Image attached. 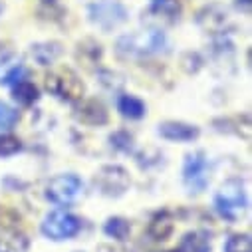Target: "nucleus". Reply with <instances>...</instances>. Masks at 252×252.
<instances>
[{"instance_id": "obj_5", "label": "nucleus", "mask_w": 252, "mask_h": 252, "mask_svg": "<svg viewBox=\"0 0 252 252\" xmlns=\"http://www.w3.org/2000/svg\"><path fill=\"white\" fill-rule=\"evenodd\" d=\"M84 185L76 175H60L48 185V199L56 205H72L82 197Z\"/></svg>"}, {"instance_id": "obj_12", "label": "nucleus", "mask_w": 252, "mask_h": 252, "mask_svg": "<svg viewBox=\"0 0 252 252\" xmlns=\"http://www.w3.org/2000/svg\"><path fill=\"white\" fill-rule=\"evenodd\" d=\"M173 230V220L167 213H159L153 217L151 224H149V234L155 238V240H165Z\"/></svg>"}, {"instance_id": "obj_10", "label": "nucleus", "mask_w": 252, "mask_h": 252, "mask_svg": "<svg viewBox=\"0 0 252 252\" xmlns=\"http://www.w3.org/2000/svg\"><path fill=\"white\" fill-rule=\"evenodd\" d=\"M78 119L88 125H101L107 121V111L97 99H90L78 109Z\"/></svg>"}, {"instance_id": "obj_1", "label": "nucleus", "mask_w": 252, "mask_h": 252, "mask_svg": "<svg viewBox=\"0 0 252 252\" xmlns=\"http://www.w3.org/2000/svg\"><path fill=\"white\" fill-rule=\"evenodd\" d=\"M165 46H167L165 34L155 28L121 36L117 40V52L127 58H143V56L159 54L161 50H165Z\"/></svg>"}, {"instance_id": "obj_26", "label": "nucleus", "mask_w": 252, "mask_h": 252, "mask_svg": "<svg viewBox=\"0 0 252 252\" xmlns=\"http://www.w3.org/2000/svg\"><path fill=\"white\" fill-rule=\"evenodd\" d=\"M169 252H183V250H169Z\"/></svg>"}, {"instance_id": "obj_19", "label": "nucleus", "mask_w": 252, "mask_h": 252, "mask_svg": "<svg viewBox=\"0 0 252 252\" xmlns=\"http://www.w3.org/2000/svg\"><path fill=\"white\" fill-rule=\"evenodd\" d=\"M105 232L117 240H125L129 234V222L123 219H109L105 224Z\"/></svg>"}, {"instance_id": "obj_6", "label": "nucleus", "mask_w": 252, "mask_h": 252, "mask_svg": "<svg viewBox=\"0 0 252 252\" xmlns=\"http://www.w3.org/2000/svg\"><path fill=\"white\" fill-rule=\"evenodd\" d=\"M80 230V220L66 211H54L42 222V232L52 240L72 238Z\"/></svg>"}, {"instance_id": "obj_23", "label": "nucleus", "mask_w": 252, "mask_h": 252, "mask_svg": "<svg viewBox=\"0 0 252 252\" xmlns=\"http://www.w3.org/2000/svg\"><path fill=\"white\" fill-rule=\"evenodd\" d=\"M211 16V22H203V26L207 28V30H219V28H222L224 26V22H226V12L224 10H220V8H217V6H211L207 12H205V16Z\"/></svg>"}, {"instance_id": "obj_4", "label": "nucleus", "mask_w": 252, "mask_h": 252, "mask_svg": "<svg viewBox=\"0 0 252 252\" xmlns=\"http://www.w3.org/2000/svg\"><path fill=\"white\" fill-rule=\"evenodd\" d=\"M209 177H211V165L203 153L187 155L185 169H183V181H185V187L189 189V193L191 195L203 193L209 185Z\"/></svg>"}, {"instance_id": "obj_11", "label": "nucleus", "mask_w": 252, "mask_h": 252, "mask_svg": "<svg viewBox=\"0 0 252 252\" xmlns=\"http://www.w3.org/2000/svg\"><path fill=\"white\" fill-rule=\"evenodd\" d=\"M22 62L18 56L8 54L4 58H0V84H12L20 80L22 76Z\"/></svg>"}, {"instance_id": "obj_16", "label": "nucleus", "mask_w": 252, "mask_h": 252, "mask_svg": "<svg viewBox=\"0 0 252 252\" xmlns=\"http://www.w3.org/2000/svg\"><path fill=\"white\" fill-rule=\"evenodd\" d=\"M99 56H101L99 44H95V42H92V40H86L84 44L78 46V58L84 62L86 66L95 64V62L99 60Z\"/></svg>"}, {"instance_id": "obj_25", "label": "nucleus", "mask_w": 252, "mask_h": 252, "mask_svg": "<svg viewBox=\"0 0 252 252\" xmlns=\"http://www.w3.org/2000/svg\"><path fill=\"white\" fill-rule=\"evenodd\" d=\"M105 252H127V250H121V248H111V246H101Z\"/></svg>"}, {"instance_id": "obj_22", "label": "nucleus", "mask_w": 252, "mask_h": 252, "mask_svg": "<svg viewBox=\"0 0 252 252\" xmlns=\"http://www.w3.org/2000/svg\"><path fill=\"white\" fill-rule=\"evenodd\" d=\"M16 121H18V111L0 101V129H12Z\"/></svg>"}, {"instance_id": "obj_7", "label": "nucleus", "mask_w": 252, "mask_h": 252, "mask_svg": "<svg viewBox=\"0 0 252 252\" xmlns=\"http://www.w3.org/2000/svg\"><path fill=\"white\" fill-rule=\"evenodd\" d=\"M125 16H127V12H125V8L119 2H115V0H101V2H95L90 6L92 22H95L97 26H101L105 30L121 24L125 20Z\"/></svg>"}, {"instance_id": "obj_8", "label": "nucleus", "mask_w": 252, "mask_h": 252, "mask_svg": "<svg viewBox=\"0 0 252 252\" xmlns=\"http://www.w3.org/2000/svg\"><path fill=\"white\" fill-rule=\"evenodd\" d=\"M95 185L105 195H121L129 187V175L121 167L109 165V167H103L95 175Z\"/></svg>"}, {"instance_id": "obj_20", "label": "nucleus", "mask_w": 252, "mask_h": 252, "mask_svg": "<svg viewBox=\"0 0 252 252\" xmlns=\"http://www.w3.org/2000/svg\"><path fill=\"white\" fill-rule=\"evenodd\" d=\"M185 248H189L191 252H209L211 250V242L205 234H187L185 236Z\"/></svg>"}, {"instance_id": "obj_24", "label": "nucleus", "mask_w": 252, "mask_h": 252, "mask_svg": "<svg viewBox=\"0 0 252 252\" xmlns=\"http://www.w3.org/2000/svg\"><path fill=\"white\" fill-rule=\"evenodd\" d=\"M20 141L12 135H0V155H14L20 151Z\"/></svg>"}, {"instance_id": "obj_13", "label": "nucleus", "mask_w": 252, "mask_h": 252, "mask_svg": "<svg viewBox=\"0 0 252 252\" xmlns=\"http://www.w3.org/2000/svg\"><path fill=\"white\" fill-rule=\"evenodd\" d=\"M119 111H121V115L129 117V119H139L145 113V105L141 99H137L133 95H123L119 99Z\"/></svg>"}, {"instance_id": "obj_21", "label": "nucleus", "mask_w": 252, "mask_h": 252, "mask_svg": "<svg viewBox=\"0 0 252 252\" xmlns=\"http://www.w3.org/2000/svg\"><path fill=\"white\" fill-rule=\"evenodd\" d=\"M226 252H250L252 250V242L246 234H234L228 238L226 246H224Z\"/></svg>"}, {"instance_id": "obj_2", "label": "nucleus", "mask_w": 252, "mask_h": 252, "mask_svg": "<svg viewBox=\"0 0 252 252\" xmlns=\"http://www.w3.org/2000/svg\"><path fill=\"white\" fill-rule=\"evenodd\" d=\"M46 88L50 92H54L56 95L70 99V101H78L84 95V82L80 80V76L76 72H72L70 68H62L54 74H50L46 78Z\"/></svg>"}, {"instance_id": "obj_3", "label": "nucleus", "mask_w": 252, "mask_h": 252, "mask_svg": "<svg viewBox=\"0 0 252 252\" xmlns=\"http://www.w3.org/2000/svg\"><path fill=\"white\" fill-rule=\"evenodd\" d=\"M217 211L228 219V220H236L244 209H246V197H244V191H242V185L238 181H228L222 185V189L219 191L217 199Z\"/></svg>"}, {"instance_id": "obj_14", "label": "nucleus", "mask_w": 252, "mask_h": 252, "mask_svg": "<svg viewBox=\"0 0 252 252\" xmlns=\"http://www.w3.org/2000/svg\"><path fill=\"white\" fill-rule=\"evenodd\" d=\"M14 99L22 105H30L38 99V90L34 84L30 82H18V86H14V92H12Z\"/></svg>"}, {"instance_id": "obj_17", "label": "nucleus", "mask_w": 252, "mask_h": 252, "mask_svg": "<svg viewBox=\"0 0 252 252\" xmlns=\"http://www.w3.org/2000/svg\"><path fill=\"white\" fill-rule=\"evenodd\" d=\"M28 242L22 234H10L0 240V252H26Z\"/></svg>"}, {"instance_id": "obj_9", "label": "nucleus", "mask_w": 252, "mask_h": 252, "mask_svg": "<svg viewBox=\"0 0 252 252\" xmlns=\"http://www.w3.org/2000/svg\"><path fill=\"white\" fill-rule=\"evenodd\" d=\"M159 133L165 139H171V141H191L199 135V129L193 127V125H187V123L167 121V123L159 125Z\"/></svg>"}, {"instance_id": "obj_18", "label": "nucleus", "mask_w": 252, "mask_h": 252, "mask_svg": "<svg viewBox=\"0 0 252 252\" xmlns=\"http://www.w3.org/2000/svg\"><path fill=\"white\" fill-rule=\"evenodd\" d=\"M151 10L165 18H175L179 14V0H153Z\"/></svg>"}, {"instance_id": "obj_15", "label": "nucleus", "mask_w": 252, "mask_h": 252, "mask_svg": "<svg viewBox=\"0 0 252 252\" xmlns=\"http://www.w3.org/2000/svg\"><path fill=\"white\" fill-rule=\"evenodd\" d=\"M60 46L58 44H38V46H34V50H32V54H34V58L40 62V64H52V62L60 56Z\"/></svg>"}]
</instances>
